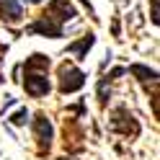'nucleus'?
<instances>
[{
  "instance_id": "1",
  "label": "nucleus",
  "mask_w": 160,
  "mask_h": 160,
  "mask_svg": "<svg viewBox=\"0 0 160 160\" xmlns=\"http://www.w3.org/2000/svg\"><path fill=\"white\" fill-rule=\"evenodd\" d=\"M85 85V72L72 65H62L59 67V91L62 93H75Z\"/></svg>"
},
{
  "instance_id": "2",
  "label": "nucleus",
  "mask_w": 160,
  "mask_h": 160,
  "mask_svg": "<svg viewBox=\"0 0 160 160\" xmlns=\"http://www.w3.org/2000/svg\"><path fill=\"white\" fill-rule=\"evenodd\" d=\"M23 88L31 98H42L49 93V78L47 72H34V70H26V80H23Z\"/></svg>"
},
{
  "instance_id": "3",
  "label": "nucleus",
  "mask_w": 160,
  "mask_h": 160,
  "mask_svg": "<svg viewBox=\"0 0 160 160\" xmlns=\"http://www.w3.org/2000/svg\"><path fill=\"white\" fill-rule=\"evenodd\" d=\"M42 16L52 18L54 23H59V26H62L65 21H70V18H75V16H78V11H75V8L67 3V0H52V3L47 5V11H44Z\"/></svg>"
},
{
  "instance_id": "4",
  "label": "nucleus",
  "mask_w": 160,
  "mask_h": 160,
  "mask_svg": "<svg viewBox=\"0 0 160 160\" xmlns=\"http://www.w3.org/2000/svg\"><path fill=\"white\" fill-rule=\"evenodd\" d=\"M34 132H36V142H39V150L47 152L49 147H52V124H49V119L44 114L36 116L34 122Z\"/></svg>"
},
{
  "instance_id": "5",
  "label": "nucleus",
  "mask_w": 160,
  "mask_h": 160,
  "mask_svg": "<svg viewBox=\"0 0 160 160\" xmlns=\"http://www.w3.org/2000/svg\"><path fill=\"white\" fill-rule=\"evenodd\" d=\"M28 34H42V36H52V39H59L62 36V26L54 23L52 18H47V16H39V21H34L31 26L26 28Z\"/></svg>"
},
{
  "instance_id": "6",
  "label": "nucleus",
  "mask_w": 160,
  "mask_h": 160,
  "mask_svg": "<svg viewBox=\"0 0 160 160\" xmlns=\"http://www.w3.org/2000/svg\"><path fill=\"white\" fill-rule=\"evenodd\" d=\"M0 18L8 23H16L23 18V8L18 0H0Z\"/></svg>"
},
{
  "instance_id": "7",
  "label": "nucleus",
  "mask_w": 160,
  "mask_h": 160,
  "mask_svg": "<svg viewBox=\"0 0 160 160\" xmlns=\"http://www.w3.org/2000/svg\"><path fill=\"white\" fill-rule=\"evenodd\" d=\"M93 42H96V36H93V34H85L83 39H80V42L70 44V47H67V52L72 54L75 59H85V54H88V49L93 47Z\"/></svg>"
},
{
  "instance_id": "8",
  "label": "nucleus",
  "mask_w": 160,
  "mask_h": 160,
  "mask_svg": "<svg viewBox=\"0 0 160 160\" xmlns=\"http://www.w3.org/2000/svg\"><path fill=\"white\" fill-rule=\"evenodd\" d=\"M129 72H132V75H139L142 83L158 85V72H155V70H150V67H145V65H132V67H129Z\"/></svg>"
},
{
  "instance_id": "9",
  "label": "nucleus",
  "mask_w": 160,
  "mask_h": 160,
  "mask_svg": "<svg viewBox=\"0 0 160 160\" xmlns=\"http://www.w3.org/2000/svg\"><path fill=\"white\" fill-rule=\"evenodd\" d=\"M11 122H13L16 127H21V124H26V122H28V111H26V108H21V111H16V114L11 116Z\"/></svg>"
},
{
  "instance_id": "10",
  "label": "nucleus",
  "mask_w": 160,
  "mask_h": 160,
  "mask_svg": "<svg viewBox=\"0 0 160 160\" xmlns=\"http://www.w3.org/2000/svg\"><path fill=\"white\" fill-rule=\"evenodd\" d=\"M152 21L158 23V0H152Z\"/></svg>"
},
{
  "instance_id": "11",
  "label": "nucleus",
  "mask_w": 160,
  "mask_h": 160,
  "mask_svg": "<svg viewBox=\"0 0 160 160\" xmlns=\"http://www.w3.org/2000/svg\"><path fill=\"white\" fill-rule=\"evenodd\" d=\"M0 54H5V47L3 44H0ZM0 62H3V57H0ZM0 80H3V78H0Z\"/></svg>"
},
{
  "instance_id": "12",
  "label": "nucleus",
  "mask_w": 160,
  "mask_h": 160,
  "mask_svg": "<svg viewBox=\"0 0 160 160\" xmlns=\"http://www.w3.org/2000/svg\"><path fill=\"white\" fill-rule=\"evenodd\" d=\"M26 3H42V0H26Z\"/></svg>"
}]
</instances>
